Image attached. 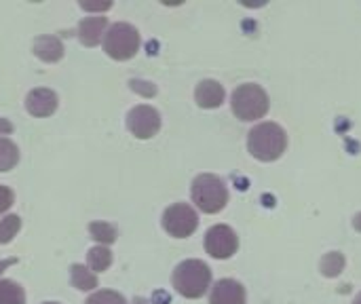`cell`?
<instances>
[{"label":"cell","mask_w":361,"mask_h":304,"mask_svg":"<svg viewBox=\"0 0 361 304\" xmlns=\"http://www.w3.org/2000/svg\"><path fill=\"white\" fill-rule=\"evenodd\" d=\"M239 239L237 233L226 224H216L205 235V250L216 260H226L237 254Z\"/></svg>","instance_id":"8"},{"label":"cell","mask_w":361,"mask_h":304,"mask_svg":"<svg viewBox=\"0 0 361 304\" xmlns=\"http://www.w3.org/2000/svg\"><path fill=\"white\" fill-rule=\"evenodd\" d=\"M70 279H72V286L80 292H89V290H95L97 288V275L82 267V265H72L70 269Z\"/></svg>","instance_id":"14"},{"label":"cell","mask_w":361,"mask_h":304,"mask_svg":"<svg viewBox=\"0 0 361 304\" xmlns=\"http://www.w3.org/2000/svg\"><path fill=\"white\" fill-rule=\"evenodd\" d=\"M13 201H15L13 190H11L8 186H0V214L8 212L11 205H13Z\"/></svg>","instance_id":"23"},{"label":"cell","mask_w":361,"mask_h":304,"mask_svg":"<svg viewBox=\"0 0 361 304\" xmlns=\"http://www.w3.org/2000/svg\"><path fill=\"white\" fill-rule=\"evenodd\" d=\"M13 133V125L6 118H0V135H8Z\"/></svg>","instance_id":"25"},{"label":"cell","mask_w":361,"mask_h":304,"mask_svg":"<svg viewBox=\"0 0 361 304\" xmlns=\"http://www.w3.org/2000/svg\"><path fill=\"white\" fill-rule=\"evenodd\" d=\"M224 87L218 80H201L195 89V99L201 108L212 110L224 104Z\"/></svg>","instance_id":"11"},{"label":"cell","mask_w":361,"mask_h":304,"mask_svg":"<svg viewBox=\"0 0 361 304\" xmlns=\"http://www.w3.org/2000/svg\"><path fill=\"white\" fill-rule=\"evenodd\" d=\"M108 28V19L104 15L97 17H87L78 25V38L85 47H97L102 42V34Z\"/></svg>","instance_id":"12"},{"label":"cell","mask_w":361,"mask_h":304,"mask_svg":"<svg viewBox=\"0 0 361 304\" xmlns=\"http://www.w3.org/2000/svg\"><path fill=\"white\" fill-rule=\"evenodd\" d=\"M57 93L51 91V89H32L25 97V110L32 114V116H51L55 110H57Z\"/></svg>","instance_id":"9"},{"label":"cell","mask_w":361,"mask_h":304,"mask_svg":"<svg viewBox=\"0 0 361 304\" xmlns=\"http://www.w3.org/2000/svg\"><path fill=\"white\" fill-rule=\"evenodd\" d=\"M353 304H361V292L357 294V298H355V303H353Z\"/></svg>","instance_id":"29"},{"label":"cell","mask_w":361,"mask_h":304,"mask_svg":"<svg viewBox=\"0 0 361 304\" xmlns=\"http://www.w3.org/2000/svg\"><path fill=\"white\" fill-rule=\"evenodd\" d=\"M197 226H199V216L186 203H176V205L167 207L163 214V229L176 239L190 237L197 231Z\"/></svg>","instance_id":"6"},{"label":"cell","mask_w":361,"mask_h":304,"mask_svg":"<svg viewBox=\"0 0 361 304\" xmlns=\"http://www.w3.org/2000/svg\"><path fill=\"white\" fill-rule=\"evenodd\" d=\"M17 262V258H4V260H0V275L8 269V267H13Z\"/></svg>","instance_id":"26"},{"label":"cell","mask_w":361,"mask_h":304,"mask_svg":"<svg viewBox=\"0 0 361 304\" xmlns=\"http://www.w3.org/2000/svg\"><path fill=\"white\" fill-rule=\"evenodd\" d=\"M0 304H25V292L11 279H0Z\"/></svg>","instance_id":"16"},{"label":"cell","mask_w":361,"mask_h":304,"mask_svg":"<svg viewBox=\"0 0 361 304\" xmlns=\"http://www.w3.org/2000/svg\"><path fill=\"white\" fill-rule=\"evenodd\" d=\"M17 163H19L17 144H13L8 138H0V171H11Z\"/></svg>","instance_id":"17"},{"label":"cell","mask_w":361,"mask_h":304,"mask_svg":"<svg viewBox=\"0 0 361 304\" xmlns=\"http://www.w3.org/2000/svg\"><path fill=\"white\" fill-rule=\"evenodd\" d=\"M192 201L203 214H218L228 203V188L218 176L203 174L192 182Z\"/></svg>","instance_id":"4"},{"label":"cell","mask_w":361,"mask_h":304,"mask_svg":"<svg viewBox=\"0 0 361 304\" xmlns=\"http://www.w3.org/2000/svg\"><path fill=\"white\" fill-rule=\"evenodd\" d=\"M80 6H82L85 11H97V13H104V11H108L112 4H110V2H106V4H87V2H80Z\"/></svg>","instance_id":"24"},{"label":"cell","mask_w":361,"mask_h":304,"mask_svg":"<svg viewBox=\"0 0 361 304\" xmlns=\"http://www.w3.org/2000/svg\"><path fill=\"white\" fill-rule=\"evenodd\" d=\"M127 129L137 138V140H150L159 133L161 129V114L152 106H135L127 114Z\"/></svg>","instance_id":"7"},{"label":"cell","mask_w":361,"mask_h":304,"mask_svg":"<svg viewBox=\"0 0 361 304\" xmlns=\"http://www.w3.org/2000/svg\"><path fill=\"white\" fill-rule=\"evenodd\" d=\"M353 226H355V229H357V231L361 233V214H357V216H355V220H353Z\"/></svg>","instance_id":"27"},{"label":"cell","mask_w":361,"mask_h":304,"mask_svg":"<svg viewBox=\"0 0 361 304\" xmlns=\"http://www.w3.org/2000/svg\"><path fill=\"white\" fill-rule=\"evenodd\" d=\"M89 233H91V237L97 241V243H102V245H110V243H114L116 241V229L112 226V224H108V222H93V224H89Z\"/></svg>","instance_id":"18"},{"label":"cell","mask_w":361,"mask_h":304,"mask_svg":"<svg viewBox=\"0 0 361 304\" xmlns=\"http://www.w3.org/2000/svg\"><path fill=\"white\" fill-rule=\"evenodd\" d=\"M21 229V218L19 216H6L0 220V245H6L15 239V235Z\"/></svg>","instance_id":"20"},{"label":"cell","mask_w":361,"mask_h":304,"mask_svg":"<svg viewBox=\"0 0 361 304\" xmlns=\"http://www.w3.org/2000/svg\"><path fill=\"white\" fill-rule=\"evenodd\" d=\"M85 304H127V303H125V298H123L118 292H112V290H99V292H95L93 296H89Z\"/></svg>","instance_id":"21"},{"label":"cell","mask_w":361,"mask_h":304,"mask_svg":"<svg viewBox=\"0 0 361 304\" xmlns=\"http://www.w3.org/2000/svg\"><path fill=\"white\" fill-rule=\"evenodd\" d=\"M319 269L326 277H338L345 269V256L341 252H330L322 258Z\"/></svg>","instance_id":"19"},{"label":"cell","mask_w":361,"mask_h":304,"mask_svg":"<svg viewBox=\"0 0 361 304\" xmlns=\"http://www.w3.org/2000/svg\"><path fill=\"white\" fill-rule=\"evenodd\" d=\"M231 106L237 118L258 121L269 112V95L260 85H239L231 95Z\"/></svg>","instance_id":"3"},{"label":"cell","mask_w":361,"mask_h":304,"mask_svg":"<svg viewBox=\"0 0 361 304\" xmlns=\"http://www.w3.org/2000/svg\"><path fill=\"white\" fill-rule=\"evenodd\" d=\"M209 304H245V288L235 279H220L212 288Z\"/></svg>","instance_id":"10"},{"label":"cell","mask_w":361,"mask_h":304,"mask_svg":"<svg viewBox=\"0 0 361 304\" xmlns=\"http://www.w3.org/2000/svg\"><path fill=\"white\" fill-rule=\"evenodd\" d=\"M247 148H250L252 157L262 161V163L277 161L288 148L286 129L279 127L277 123H260L250 131Z\"/></svg>","instance_id":"1"},{"label":"cell","mask_w":361,"mask_h":304,"mask_svg":"<svg viewBox=\"0 0 361 304\" xmlns=\"http://www.w3.org/2000/svg\"><path fill=\"white\" fill-rule=\"evenodd\" d=\"M87 265L93 273H104L110 269L112 265V252L106 248V245H97V248H91L89 254H87Z\"/></svg>","instance_id":"15"},{"label":"cell","mask_w":361,"mask_h":304,"mask_svg":"<svg viewBox=\"0 0 361 304\" xmlns=\"http://www.w3.org/2000/svg\"><path fill=\"white\" fill-rule=\"evenodd\" d=\"M133 304H148V303H146L144 298H135V300H133Z\"/></svg>","instance_id":"28"},{"label":"cell","mask_w":361,"mask_h":304,"mask_svg":"<svg viewBox=\"0 0 361 304\" xmlns=\"http://www.w3.org/2000/svg\"><path fill=\"white\" fill-rule=\"evenodd\" d=\"M129 85H131V89H133V91L142 93L144 97H152V95H157V87H154L152 83H146V80H131Z\"/></svg>","instance_id":"22"},{"label":"cell","mask_w":361,"mask_h":304,"mask_svg":"<svg viewBox=\"0 0 361 304\" xmlns=\"http://www.w3.org/2000/svg\"><path fill=\"white\" fill-rule=\"evenodd\" d=\"M140 32L129 23H114L104 36V51L116 61H127L140 51Z\"/></svg>","instance_id":"5"},{"label":"cell","mask_w":361,"mask_h":304,"mask_svg":"<svg viewBox=\"0 0 361 304\" xmlns=\"http://www.w3.org/2000/svg\"><path fill=\"white\" fill-rule=\"evenodd\" d=\"M32 49L34 55L44 63H57L63 57V44L57 36H38Z\"/></svg>","instance_id":"13"},{"label":"cell","mask_w":361,"mask_h":304,"mask_svg":"<svg viewBox=\"0 0 361 304\" xmlns=\"http://www.w3.org/2000/svg\"><path fill=\"white\" fill-rule=\"evenodd\" d=\"M212 286V271L203 260H184L173 271V288L184 298H201Z\"/></svg>","instance_id":"2"},{"label":"cell","mask_w":361,"mask_h":304,"mask_svg":"<svg viewBox=\"0 0 361 304\" xmlns=\"http://www.w3.org/2000/svg\"><path fill=\"white\" fill-rule=\"evenodd\" d=\"M44 304H59V303H44Z\"/></svg>","instance_id":"30"}]
</instances>
